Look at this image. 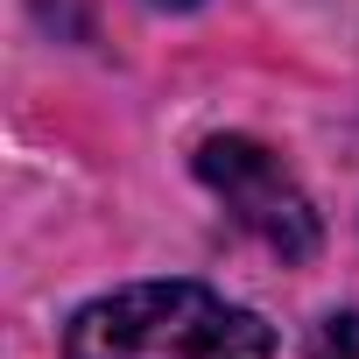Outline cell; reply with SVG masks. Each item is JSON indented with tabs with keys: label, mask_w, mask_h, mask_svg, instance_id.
<instances>
[{
	"label": "cell",
	"mask_w": 359,
	"mask_h": 359,
	"mask_svg": "<svg viewBox=\"0 0 359 359\" xmlns=\"http://www.w3.org/2000/svg\"><path fill=\"white\" fill-rule=\"evenodd\" d=\"M198 176L219 191V205H226L261 247H275L282 261L317 254V212H310V198L296 191V176H289L261 141H247V134H212V141L198 148Z\"/></svg>",
	"instance_id": "obj_2"
},
{
	"label": "cell",
	"mask_w": 359,
	"mask_h": 359,
	"mask_svg": "<svg viewBox=\"0 0 359 359\" xmlns=\"http://www.w3.org/2000/svg\"><path fill=\"white\" fill-rule=\"evenodd\" d=\"M155 8H198V0H155Z\"/></svg>",
	"instance_id": "obj_4"
},
{
	"label": "cell",
	"mask_w": 359,
	"mask_h": 359,
	"mask_svg": "<svg viewBox=\"0 0 359 359\" xmlns=\"http://www.w3.org/2000/svg\"><path fill=\"white\" fill-rule=\"evenodd\" d=\"M275 331L212 296L205 282H134L85 303L64 331V359H268Z\"/></svg>",
	"instance_id": "obj_1"
},
{
	"label": "cell",
	"mask_w": 359,
	"mask_h": 359,
	"mask_svg": "<svg viewBox=\"0 0 359 359\" xmlns=\"http://www.w3.org/2000/svg\"><path fill=\"white\" fill-rule=\"evenodd\" d=\"M317 359H359V310H345V317H324V331H317V345H310Z\"/></svg>",
	"instance_id": "obj_3"
}]
</instances>
